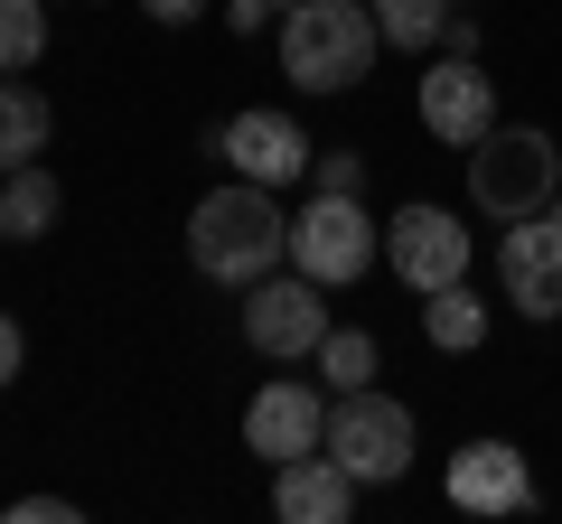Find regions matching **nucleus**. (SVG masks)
<instances>
[{"label":"nucleus","instance_id":"21","mask_svg":"<svg viewBox=\"0 0 562 524\" xmlns=\"http://www.w3.org/2000/svg\"><path fill=\"white\" fill-rule=\"evenodd\" d=\"M10 524H85V515L66 497H20V505H10Z\"/></svg>","mask_w":562,"mask_h":524},{"label":"nucleus","instance_id":"16","mask_svg":"<svg viewBox=\"0 0 562 524\" xmlns=\"http://www.w3.org/2000/svg\"><path fill=\"white\" fill-rule=\"evenodd\" d=\"M47 94L38 84H20V76H0V169H29L47 150Z\"/></svg>","mask_w":562,"mask_h":524},{"label":"nucleus","instance_id":"7","mask_svg":"<svg viewBox=\"0 0 562 524\" xmlns=\"http://www.w3.org/2000/svg\"><path fill=\"white\" fill-rule=\"evenodd\" d=\"M216 150H225V169L254 179V187H291V179H310V160H319V141H310L291 113H272V103H244V113L216 132Z\"/></svg>","mask_w":562,"mask_h":524},{"label":"nucleus","instance_id":"2","mask_svg":"<svg viewBox=\"0 0 562 524\" xmlns=\"http://www.w3.org/2000/svg\"><path fill=\"white\" fill-rule=\"evenodd\" d=\"M384 29H375V0H291L281 10V76L301 94H347L366 84Z\"/></svg>","mask_w":562,"mask_h":524},{"label":"nucleus","instance_id":"23","mask_svg":"<svg viewBox=\"0 0 562 524\" xmlns=\"http://www.w3.org/2000/svg\"><path fill=\"white\" fill-rule=\"evenodd\" d=\"M20 365H29V338H20V319L0 309V384H20Z\"/></svg>","mask_w":562,"mask_h":524},{"label":"nucleus","instance_id":"14","mask_svg":"<svg viewBox=\"0 0 562 524\" xmlns=\"http://www.w3.org/2000/svg\"><path fill=\"white\" fill-rule=\"evenodd\" d=\"M57 206H66V187L47 179L38 160H29V169H0V235H10V243L57 235Z\"/></svg>","mask_w":562,"mask_h":524},{"label":"nucleus","instance_id":"22","mask_svg":"<svg viewBox=\"0 0 562 524\" xmlns=\"http://www.w3.org/2000/svg\"><path fill=\"white\" fill-rule=\"evenodd\" d=\"M272 10H281V0H225V29L254 38V29H272Z\"/></svg>","mask_w":562,"mask_h":524},{"label":"nucleus","instance_id":"10","mask_svg":"<svg viewBox=\"0 0 562 524\" xmlns=\"http://www.w3.org/2000/svg\"><path fill=\"white\" fill-rule=\"evenodd\" d=\"M422 132L450 141V150L487 141L497 132V76H479V57H441L422 76Z\"/></svg>","mask_w":562,"mask_h":524},{"label":"nucleus","instance_id":"11","mask_svg":"<svg viewBox=\"0 0 562 524\" xmlns=\"http://www.w3.org/2000/svg\"><path fill=\"white\" fill-rule=\"evenodd\" d=\"M450 505L469 515H525L535 505V468L516 441H460L450 449Z\"/></svg>","mask_w":562,"mask_h":524},{"label":"nucleus","instance_id":"18","mask_svg":"<svg viewBox=\"0 0 562 524\" xmlns=\"http://www.w3.org/2000/svg\"><path fill=\"white\" fill-rule=\"evenodd\" d=\"M375 338H366V328H328L319 338V384L328 394H357V384H375Z\"/></svg>","mask_w":562,"mask_h":524},{"label":"nucleus","instance_id":"24","mask_svg":"<svg viewBox=\"0 0 562 524\" xmlns=\"http://www.w3.org/2000/svg\"><path fill=\"white\" fill-rule=\"evenodd\" d=\"M140 10H150V20H160V29H188V20H198V10H206V0H140Z\"/></svg>","mask_w":562,"mask_h":524},{"label":"nucleus","instance_id":"17","mask_svg":"<svg viewBox=\"0 0 562 524\" xmlns=\"http://www.w3.org/2000/svg\"><path fill=\"white\" fill-rule=\"evenodd\" d=\"M47 57V0H0V76H29Z\"/></svg>","mask_w":562,"mask_h":524},{"label":"nucleus","instance_id":"8","mask_svg":"<svg viewBox=\"0 0 562 524\" xmlns=\"http://www.w3.org/2000/svg\"><path fill=\"white\" fill-rule=\"evenodd\" d=\"M497 291L525 309V319H562V216H516L497 235Z\"/></svg>","mask_w":562,"mask_h":524},{"label":"nucleus","instance_id":"25","mask_svg":"<svg viewBox=\"0 0 562 524\" xmlns=\"http://www.w3.org/2000/svg\"><path fill=\"white\" fill-rule=\"evenodd\" d=\"M281 10H291V0H281Z\"/></svg>","mask_w":562,"mask_h":524},{"label":"nucleus","instance_id":"4","mask_svg":"<svg viewBox=\"0 0 562 524\" xmlns=\"http://www.w3.org/2000/svg\"><path fill=\"white\" fill-rule=\"evenodd\" d=\"M375 253H384V225L366 216V197H338V187H319V197L291 216V262H301L319 291L366 282V272H375Z\"/></svg>","mask_w":562,"mask_h":524},{"label":"nucleus","instance_id":"5","mask_svg":"<svg viewBox=\"0 0 562 524\" xmlns=\"http://www.w3.org/2000/svg\"><path fill=\"white\" fill-rule=\"evenodd\" d=\"M328 449L357 468V487H394L413 468V412L394 394H375V384H357V394L328 403Z\"/></svg>","mask_w":562,"mask_h":524},{"label":"nucleus","instance_id":"6","mask_svg":"<svg viewBox=\"0 0 562 524\" xmlns=\"http://www.w3.org/2000/svg\"><path fill=\"white\" fill-rule=\"evenodd\" d=\"M319 338H328V300H319L310 272H262L244 291V346L254 356L291 365V356H319Z\"/></svg>","mask_w":562,"mask_h":524},{"label":"nucleus","instance_id":"3","mask_svg":"<svg viewBox=\"0 0 562 524\" xmlns=\"http://www.w3.org/2000/svg\"><path fill=\"white\" fill-rule=\"evenodd\" d=\"M553 197H562L553 132H516V122H497L487 141H469V206H479V216L516 225V216H543Z\"/></svg>","mask_w":562,"mask_h":524},{"label":"nucleus","instance_id":"1","mask_svg":"<svg viewBox=\"0 0 562 524\" xmlns=\"http://www.w3.org/2000/svg\"><path fill=\"white\" fill-rule=\"evenodd\" d=\"M188 262H198L206 282H225V291H254L272 262H291V216L272 206V187L235 179V187H216V197H198V216H188Z\"/></svg>","mask_w":562,"mask_h":524},{"label":"nucleus","instance_id":"20","mask_svg":"<svg viewBox=\"0 0 562 524\" xmlns=\"http://www.w3.org/2000/svg\"><path fill=\"white\" fill-rule=\"evenodd\" d=\"M310 179L338 187V197H357V187H366V160H357V150H319V160H310Z\"/></svg>","mask_w":562,"mask_h":524},{"label":"nucleus","instance_id":"19","mask_svg":"<svg viewBox=\"0 0 562 524\" xmlns=\"http://www.w3.org/2000/svg\"><path fill=\"white\" fill-rule=\"evenodd\" d=\"M450 10L460 0H375V29H384V47H441Z\"/></svg>","mask_w":562,"mask_h":524},{"label":"nucleus","instance_id":"9","mask_svg":"<svg viewBox=\"0 0 562 524\" xmlns=\"http://www.w3.org/2000/svg\"><path fill=\"white\" fill-rule=\"evenodd\" d=\"M384 253H394V282H413V291L469 282V225L450 216V206H394Z\"/></svg>","mask_w":562,"mask_h":524},{"label":"nucleus","instance_id":"12","mask_svg":"<svg viewBox=\"0 0 562 524\" xmlns=\"http://www.w3.org/2000/svg\"><path fill=\"white\" fill-rule=\"evenodd\" d=\"M244 449H262V459H301V449H328V412H319V394L310 384H291V375H272L244 403Z\"/></svg>","mask_w":562,"mask_h":524},{"label":"nucleus","instance_id":"13","mask_svg":"<svg viewBox=\"0 0 562 524\" xmlns=\"http://www.w3.org/2000/svg\"><path fill=\"white\" fill-rule=\"evenodd\" d=\"M272 515L281 524H347L357 515V468L338 449H301L272 468Z\"/></svg>","mask_w":562,"mask_h":524},{"label":"nucleus","instance_id":"15","mask_svg":"<svg viewBox=\"0 0 562 524\" xmlns=\"http://www.w3.org/2000/svg\"><path fill=\"white\" fill-rule=\"evenodd\" d=\"M422 338L441 346V356H469V346H487V300H469V282L422 291Z\"/></svg>","mask_w":562,"mask_h":524}]
</instances>
